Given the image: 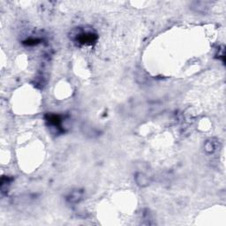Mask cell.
Wrapping results in <instances>:
<instances>
[{"instance_id": "6da1fadb", "label": "cell", "mask_w": 226, "mask_h": 226, "mask_svg": "<svg viewBox=\"0 0 226 226\" xmlns=\"http://www.w3.org/2000/svg\"><path fill=\"white\" fill-rule=\"evenodd\" d=\"M77 39L80 43H91L96 39V35L92 33H80L79 34V36H77Z\"/></svg>"}, {"instance_id": "7a4b0ae2", "label": "cell", "mask_w": 226, "mask_h": 226, "mask_svg": "<svg viewBox=\"0 0 226 226\" xmlns=\"http://www.w3.org/2000/svg\"><path fill=\"white\" fill-rule=\"evenodd\" d=\"M82 194L79 192V191H75L74 193H72L69 196V201H72V202H77L80 200Z\"/></svg>"}, {"instance_id": "3957f363", "label": "cell", "mask_w": 226, "mask_h": 226, "mask_svg": "<svg viewBox=\"0 0 226 226\" xmlns=\"http://www.w3.org/2000/svg\"><path fill=\"white\" fill-rule=\"evenodd\" d=\"M137 177H140L141 178V180H137V183L139 184V185H141V186H143V185H147L148 184V180H147V177H144L142 174H138L137 175Z\"/></svg>"}]
</instances>
